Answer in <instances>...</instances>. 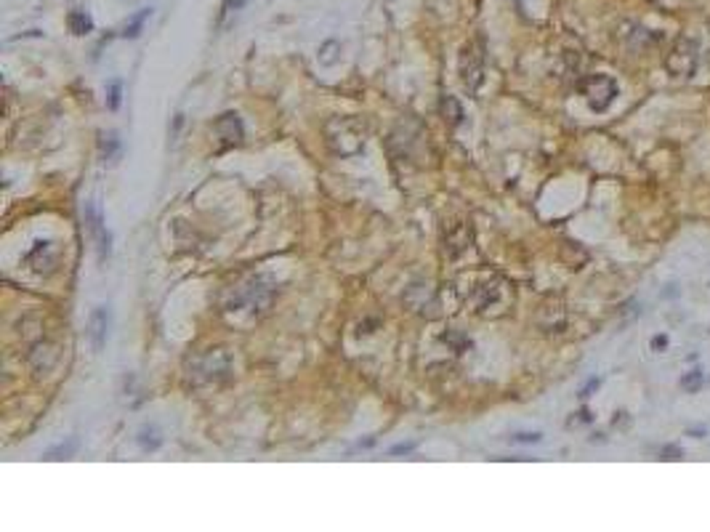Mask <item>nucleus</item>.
Returning a JSON list of instances; mask_svg holds the SVG:
<instances>
[{
	"label": "nucleus",
	"mask_w": 710,
	"mask_h": 532,
	"mask_svg": "<svg viewBox=\"0 0 710 532\" xmlns=\"http://www.w3.org/2000/svg\"><path fill=\"white\" fill-rule=\"evenodd\" d=\"M149 13H152L149 8H142V11L136 13L131 22L125 24V30H122V37H136V35L142 33V27H144V22L149 19Z\"/></svg>",
	"instance_id": "nucleus-10"
},
{
	"label": "nucleus",
	"mask_w": 710,
	"mask_h": 532,
	"mask_svg": "<svg viewBox=\"0 0 710 532\" xmlns=\"http://www.w3.org/2000/svg\"><path fill=\"white\" fill-rule=\"evenodd\" d=\"M699 381H702V376H699L697 370H694V373H692V376H689V378H684L681 383H684V386H687V388H697V386H699Z\"/></svg>",
	"instance_id": "nucleus-14"
},
{
	"label": "nucleus",
	"mask_w": 710,
	"mask_h": 532,
	"mask_svg": "<svg viewBox=\"0 0 710 532\" xmlns=\"http://www.w3.org/2000/svg\"><path fill=\"white\" fill-rule=\"evenodd\" d=\"M75 450H77V439H69L67 444L59 442L56 447L45 450L43 458H45V461H64V458H72V455H75Z\"/></svg>",
	"instance_id": "nucleus-8"
},
{
	"label": "nucleus",
	"mask_w": 710,
	"mask_h": 532,
	"mask_svg": "<svg viewBox=\"0 0 710 532\" xmlns=\"http://www.w3.org/2000/svg\"><path fill=\"white\" fill-rule=\"evenodd\" d=\"M442 107H445V115L450 117V122H452V125H460V122H463V117H466V115H463V107L458 104V99H455V96H445Z\"/></svg>",
	"instance_id": "nucleus-9"
},
{
	"label": "nucleus",
	"mask_w": 710,
	"mask_h": 532,
	"mask_svg": "<svg viewBox=\"0 0 710 532\" xmlns=\"http://www.w3.org/2000/svg\"><path fill=\"white\" fill-rule=\"evenodd\" d=\"M107 335H110V309L96 306L88 317V341H91V349L96 354L107 346Z\"/></svg>",
	"instance_id": "nucleus-5"
},
{
	"label": "nucleus",
	"mask_w": 710,
	"mask_h": 532,
	"mask_svg": "<svg viewBox=\"0 0 710 532\" xmlns=\"http://www.w3.org/2000/svg\"><path fill=\"white\" fill-rule=\"evenodd\" d=\"M67 27H69V33L72 35H88V33H93V19H91L86 11H69Z\"/></svg>",
	"instance_id": "nucleus-7"
},
{
	"label": "nucleus",
	"mask_w": 710,
	"mask_h": 532,
	"mask_svg": "<svg viewBox=\"0 0 710 532\" xmlns=\"http://www.w3.org/2000/svg\"><path fill=\"white\" fill-rule=\"evenodd\" d=\"M663 346H668V338L665 335H657L655 341H652V349H663Z\"/></svg>",
	"instance_id": "nucleus-15"
},
{
	"label": "nucleus",
	"mask_w": 710,
	"mask_h": 532,
	"mask_svg": "<svg viewBox=\"0 0 710 532\" xmlns=\"http://www.w3.org/2000/svg\"><path fill=\"white\" fill-rule=\"evenodd\" d=\"M242 3H245V0H224V3H221V16H219V22L224 24V22H227V16H229V13L240 11Z\"/></svg>",
	"instance_id": "nucleus-12"
},
{
	"label": "nucleus",
	"mask_w": 710,
	"mask_h": 532,
	"mask_svg": "<svg viewBox=\"0 0 710 532\" xmlns=\"http://www.w3.org/2000/svg\"><path fill=\"white\" fill-rule=\"evenodd\" d=\"M460 75H463V83H466L469 91H476L481 86V78H484V56H481L479 43H469L463 48Z\"/></svg>",
	"instance_id": "nucleus-4"
},
{
	"label": "nucleus",
	"mask_w": 710,
	"mask_h": 532,
	"mask_svg": "<svg viewBox=\"0 0 710 532\" xmlns=\"http://www.w3.org/2000/svg\"><path fill=\"white\" fill-rule=\"evenodd\" d=\"M86 224L91 234H93V243H96V255L98 264H107V258L112 253V237L104 226V219H101V211H98L96 200H88L86 202Z\"/></svg>",
	"instance_id": "nucleus-3"
},
{
	"label": "nucleus",
	"mask_w": 710,
	"mask_h": 532,
	"mask_svg": "<svg viewBox=\"0 0 710 532\" xmlns=\"http://www.w3.org/2000/svg\"><path fill=\"white\" fill-rule=\"evenodd\" d=\"M580 93L593 112H604L617 96V83L609 75H588L580 80Z\"/></svg>",
	"instance_id": "nucleus-2"
},
{
	"label": "nucleus",
	"mask_w": 710,
	"mask_h": 532,
	"mask_svg": "<svg viewBox=\"0 0 710 532\" xmlns=\"http://www.w3.org/2000/svg\"><path fill=\"white\" fill-rule=\"evenodd\" d=\"M120 101H122V83L120 80H112L110 86H107V107L112 112L120 110Z\"/></svg>",
	"instance_id": "nucleus-11"
},
{
	"label": "nucleus",
	"mask_w": 710,
	"mask_h": 532,
	"mask_svg": "<svg viewBox=\"0 0 710 532\" xmlns=\"http://www.w3.org/2000/svg\"><path fill=\"white\" fill-rule=\"evenodd\" d=\"M543 439V434H514L511 442H525V444H535Z\"/></svg>",
	"instance_id": "nucleus-13"
},
{
	"label": "nucleus",
	"mask_w": 710,
	"mask_h": 532,
	"mask_svg": "<svg viewBox=\"0 0 710 532\" xmlns=\"http://www.w3.org/2000/svg\"><path fill=\"white\" fill-rule=\"evenodd\" d=\"M413 447H416V444H399V447H394L391 453H410Z\"/></svg>",
	"instance_id": "nucleus-16"
},
{
	"label": "nucleus",
	"mask_w": 710,
	"mask_h": 532,
	"mask_svg": "<svg viewBox=\"0 0 710 532\" xmlns=\"http://www.w3.org/2000/svg\"><path fill=\"white\" fill-rule=\"evenodd\" d=\"M216 131L219 136L227 141V144H240L242 141V122L237 115H221L219 120H216Z\"/></svg>",
	"instance_id": "nucleus-6"
},
{
	"label": "nucleus",
	"mask_w": 710,
	"mask_h": 532,
	"mask_svg": "<svg viewBox=\"0 0 710 532\" xmlns=\"http://www.w3.org/2000/svg\"><path fill=\"white\" fill-rule=\"evenodd\" d=\"M697 62H699V45L697 40H692L687 35H681L665 54V66L673 78H692L697 72Z\"/></svg>",
	"instance_id": "nucleus-1"
}]
</instances>
